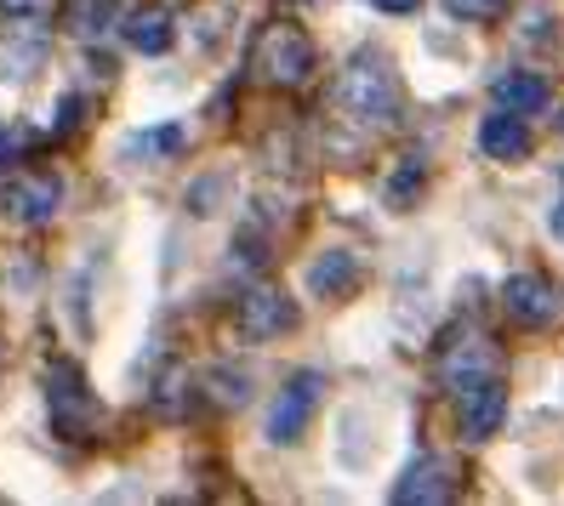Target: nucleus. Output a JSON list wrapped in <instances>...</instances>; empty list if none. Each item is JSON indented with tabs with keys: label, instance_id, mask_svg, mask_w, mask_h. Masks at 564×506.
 I'll return each mask as SVG.
<instances>
[{
	"label": "nucleus",
	"instance_id": "obj_1",
	"mask_svg": "<svg viewBox=\"0 0 564 506\" xmlns=\"http://www.w3.org/2000/svg\"><path fill=\"white\" fill-rule=\"evenodd\" d=\"M337 109L371 131H388L400 125V109H405V86L393 75V63L382 52H354V63L337 80Z\"/></svg>",
	"mask_w": 564,
	"mask_h": 506
},
{
	"label": "nucleus",
	"instance_id": "obj_2",
	"mask_svg": "<svg viewBox=\"0 0 564 506\" xmlns=\"http://www.w3.org/2000/svg\"><path fill=\"white\" fill-rule=\"evenodd\" d=\"M257 75L274 80V86H303L314 75V41L296 23L274 18L269 29H262V41H257Z\"/></svg>",
	"mask_w": 564,
	"mask_h": 506
},
{
	"label": "nucleus",
	"instance_id": "obj_3",
	"mask_svg": "<svg viewBox=\"0 0 564 506\" xmlns=\"http://www.w3.org/2000/svg\"><path fill=\"white\" fill-rule=\"evenodd\" d=\"M319 393H325L319 370H291L285 387H274V404H269V444L291 450L296 438L308 432V421L319 410Z\"/></svg>",
	"mask_w": 564,
	"mask_h": 506
},
{
	"label": "nucleus",
	"instance_id": "obj_4",
	"mask_svg": "<svg viewBox=\"0 0 564 506\" xmlns=\"http://www.w3.org/2000/svg\"><path fill=\"white\" fill-rule=\"evenodd\" d=\"M451 398H456L462 432H468L474 444H485V438H496V432H502V421H508V387H502V376L462 382V387H451Z\"/></svg>",
	"mask_w": 564,
	"mask_h": 506
},
{
	"label": "nucleus",
	"instance_id": "obj_5",
	"mask_svg": "<svg viewBox=\"0 0 564 506\" xmlns=\"http://www.w3.org/2000/svg\"><path fill=\"white\" fill-rule=\"evenodd\" d=\"M296 301L285 290H251L240 301V330L251 336V342H274V336H291L296 330Z\"/></svg>",
	"mask_w": 564,
	"mask_h": 506
},
{
	"label": "nucleus",
	"instance_id": "obj_6",
	"mask_svg": "<svg viewBox=\"0 0 564 506\" xmlns=\"http://www.w3.org/2000/svg\"><path fill=\"white\" fill-rule=\"evenodd\" d=\"M479 154L496 160V165H519V160L530 154V125H524V114H513V109L485 114V120H479Z\"/></svg>",
	"mask_w": 564,
	"mask_h": 506
},
{
	"label": "nucleus",
	"instance_id": "obj_7",
	"mask_svg": "<svg viewBox=\"0 0 564 506\" xmlns=\"http://www.w3.org/2000/svg\"><path fill=\"white\" fill-rule=\"evenodd\" d=\"M502 308L519 324H547L558 314V290L542 274H513V279H502Z\"/></svg>",
	"mask_w": 564,
	"mask_h": 506
},
{
	"label": "nucleus",
	"instance_id": "obj_8",
	"mask_svg": "<svg viewBox=\"0 0 564 506\" xmlns=\"http://www.w3.org/2000/svg\"><path fill=\"white\" fill-rule=\"evenodd\" d=\"M451 495H456V466L434 450L416 455L405 466V479L393 484V501H451Z\"/></svg>",
	"mask_w": 564,
	"mask_h": 506
},
{
	"label": "nucleus",
	"instance_id": "obj_9",
	"mask_svg": "<svg viewBox=\"0 0 564 506\" xmlns=\"http://www.w3.org/2000/svg\"><path fill=\"white\" fill-rule=\"evenodd\" d=\"M46 398H52V416L63 432H80L91 421V393L80 387V370L75 364H52L46 370Z\"/></svg>",
	"mask_w": 564,
	"mask_h": 506
},
{
	"label": "nucleus",
	"instance_id": "obj_10",
	"mask_svg": "<svg viewBox=\"0 0 564 506\" xmlns=\"http://www.w3.org/2000/svg\"><path fill=\"white\" fill-rule=\"evenodd\" d=\"M440 376H445V387L479 382V376H502V359H496V348L479 342V336H462V342L440 359Z\"/></svg>",
	"mask_w": 564,
	"mask_h": 506
},
{
	"label": "nucleus",
	"instance_id": "obj_11",
	"mask_svg": "<svg viewBox=\"0 0 564 506\" xmlns=\"http://www.w3.org/2000/svg\"><path fill=\"white\" fill-rule=\"evenodd\" d=\"M57 199H63V183L46 177V172H35V177H18V183L7 188V211H12L18 222H46V217L57 211Z\"/></svg>",
	"mask_w": 564,
	"mask_h": 506
},
{
	"label": "nucleus",
	"instance_id": "obj_12",
	"mask_svg": "<svg viewBox=\"0 0 564 506\" xmlns=\"http://www.w3.org/2000/svg\"><path fill=\"white\" fill-rule=\"evenodd\" d=\"M354 285H359V256H354V251H319V256L308 262V290H314V296L337 301V296H348Z\"/></svg>",
	"mask_w": 564,
	"mask_h": 506
},
{
	"label": "nucleus",
	"instance_id": "obj_13",
	"mask_svg": "<svg viewBox=\"0 0 564 506\" xmlns=\"http://www.w3.org/2000/svg\"><path fill=\"white\" fill-rule=\"evenodd\" d=\"M496 109H513V114H542L547 109V80L536 75H502L496 80Z\"/></svg>",
	"mask_w": 564,
	"mask_h": 506
},
{
	"label": "nucleus",
	"instance_id": "obj_14",
	"mask_svg": "<svg viewBox=\"0 0 564 506\" xmlns=\"http://www.w3.org/2000/svg\"><path fill=\"white\" fill-rule=\"evenodd\" d=\"M126 41L138 52H149V57H160L165 46H172V18L165 12H131L126 18Z\"/></svg>",
	"mask_w": 564,
	"mask_h": 506
},
{
	"label": "nucleus",
	"instance_id": "obj_15",
	"mask_svg": "<svg viewBox=\"0 0 564 506\" xmlns=\"http://www.w3.org/2000/svg\"><path fill=\"white\" fill-rule=\"evenodd\" d=\"M422 183H427V160H422V154H405V160H400V172L388 177V194H382V199H388V211H405L411 199L422 194Z\"/></svg>",
	"mask_w": 564,
	"mask_h": 506
},
{
	"label": "nucleus",
	"instance_id": "obj_16",
	"mask_svg": "<svg viewBox=\"0 0 564 506\" xmlns=\"http://www.w3.org/2000/svg\"><path fill=\"white\" fill-rule=\"evenodd\" d=\"M69 18H75V35H104L109 29V18H115V0H75L69 7Z\"/></svg>",
	"mask_w": 564,
	"mask_h": 506
},
{
	"label": "nucleus",
	"instance_id": "obj_17",
	"mask_svg": "<svg viewBox=\"0 0 564 506\" xmlns=\"http://www.w3.org/2000/svg\"><path fill=\"white\" fill-rule=\"evenodd\" d=\"M445 12L462 18V23H490L508 12V0H445Z\"/></svg>",
	"mask_w": 564,
	"mask_h": 506
},
{
	"label": "nucleus",
	"instance_id": "obj_18",
	"mask_svg": "<svg viewBox=\"0 0 564 506\" xmlns=\"http://www.w3.org/2000/svg\"><path fill=\"white\" fill-rule=\"evenodd\" d=\"M371 7H377V12H393V18H411L422 0H371Z\"/></svg>",
	"mask_w": 564,
	"mask_h": 506
},
{
	"label": "nucleus",
	"instance_id": "obj_19",
	"mask_svg": "<svg viewBox=\"0 0 564 506\" xmlns=\"http://www.w3.org/2000/svg\"><path fill=\"white\" fill-rule=\"evenodd\" d=\"M547 228L558 233V240H564V194H558V206H553V217H547Z\"/></svg>",
	"mask_w": 564,
	"mask_h": 506
},
{
	"label": "nucleus",
	"instance_id": "obj_20",
	"mask_svg": "<svg viewBox=\"0 0 564 506\" xmlns=\"http://www.w3.org/2000/svg\"><path fill=\"white\" fill-rule=\"evenodd\" d=\"M7 154H12V138H7V131H0V165H7Z\"/></svg>",
	"mask_w": 564,
	"mask_h": 506
},
{
	"label": "nucleus",
	"instance_id": "obj_21",
	"mask_svg": "<svg viewBox=\"0 0 564 506\" xmlns=\"http://www.w3.org/2000/svg\"><path fill=\"white\" fill-rule=\"evenodd\" d=\"M558 183H564V165H558Z\"/></svg>",
	"mask_w": 564,
	"mask_h": 506
}]
</instances>
